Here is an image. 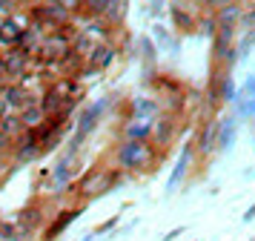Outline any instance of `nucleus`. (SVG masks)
Returning <instances> with one entry per match:
<instances>
[{"label": "nucleus", "mask_w": 255, "mask_h": 241, "mask_svg": "<svg viewBox=\"0 0 255 241\" xmlns=\"http://www.w3.org/2000/svg\"><path fill=\"white\" fill-rule=\"evenodd\" d=\"M75 216H78V210H69V213H60V216H58V221H55V224H52V227L46 230V239H58L60 233H63V230L69 227L72 221H75Z\"/></svg>", "instance_id": "obj_7"}, {"label": "nucleus", "mask_w": 255, "mask_h": 241, "mask_svg": "<svg viewBox=\"0 0 255 241\" xmlns=\"http://www.w3.org/2000/svg\"><path fill=\"white\" fill-rule=\"evenodd\" d=\"M40 49H43V55H46V57H58L60 52H66V43H58V40H49V43H43Z\"/></svg>", "instance_id": "obj_16"}, {"label": "nucleus", "mask_w": 255, "mask_h": 241, "mask_svg": "<svg viewBox=\"0 0 255 241\" xmlns=\"http://www.w3.org/2000/svg\"><path fill=\"white\" fill-rule=\"evenodd\" d=\"M215 135H218V124H207V126H204V132H201V138H198V147H201V152H212Z\"/></svg>", "instance_id": "obj_9"}, {"label": "nucleus", "mask_w": 255, "mask_h": 241, "mask_svg": "<svg viewBox=\"0 0 255 241\" xmlns=\"http://www.w3.org/2000/svg\"><path fill=\"white\" fill-rule=\"evenodd\" d=\"M43 115H46V112H43V106H40V103H29L26 109H20V121H23L26 129H35V126L43 121Z\"/></svg>", "instance_id": "obj_4"}, {"label": "nucleus", "mask_w": 255, "mask_h": 241, "mask_svg": "<svg viewBox=\"0 0 255 241\" xmlns=\"http://www.w3.org/2000/svg\"><path fill=\"white\" fill-rule=\"evenodd\" d=\"M9 109H12V106H9V101H6V98L0 95V121L6 118V112H9Z\"/></svg>", "instance_id": "obj_21"}, {"label": "nucleus", "mask_w": 255, "mask_h": 241, "mask_svg": "<svg viewBox=\"0 0 255 241\" xmlns=\"http://www.w3.org/2000/svg\"><path fill=\"white\" fill-rule=\"evenodd\" d=\"M60 103H69V101H63V98H60L58 95V89H52L46 95V98H43V103H40V106H43V112H55V109H60Z\"/></svg>", "instance_id": "obj_14"}, {"label": "nucleus", "mask_w": 255, "mask_h": 241, "mask_svg": "<svg viewBox=\"0 0 255 241\" xmlns=\"http://www.w3.org/2000/svg\"><path fill=\"white\" fill-rule=\"evenodd\" d=\"M238 14H241V11H238V6H227V3H224V6H221V11H218L221 29H232V23L238 20Z\"/></svg>", "instance_id": "obj_10"}, {"label": "nucleus", "mask_w": 255, "mask_h": 241, "mask_svg": "<svg viewBox=\"0 0 255 241\" xmlns=\"http://www.w3.org/2000/svg\"><path fill=\"white\" fill-rule=\"evenodd\" d=\"M83 6H86V11H89L92 17H101L106 11V6H109V0H83Z\"/></svg>", "instance_id": "obj_15"}, {"label": "nucleus", "mask_w": 255, "mask_h": 241, "mask_svg": "<svg viewBox=\"0 0 255 241\" xmlns=\"http://www.w3.org/2000/svg\"><path fill=\"white\" fill-rule=\"evenodd\" d=\"M23 40V32H20V26L12 20V17H6V20L0 23V43L6 46H14Z\"/></svg>", "instance_id": "obj_2"}, {"label": "nucleus", "mask_w": 255, "mask_h": 241, "mask_svg": "<svg viewBox=\"0 0 255 241\" xmlns=\"http://www.w3.org/2000/svg\"><path fill=\"white\" fill-rule=\"evenodd\" d=\"M169 135H172V129H169V124L163 121V124H161V129H158V138H161L163 144H166V141H169Z\"/></svg>", "instance_id": "obj_19"}, {"label": "nucleus", "mask_w": 255, "mask_h": 241, "mask_svg": "<svg viewBox=\"0 0 255 241\" xmlns=\"http://www.w3.org/2000/svg\"><path fill=\"white\" fill-rule=\"evenodd\" d=\"M37 224H40V210L37 207H26L23 213L17 216V227L23 230V233H32Z\"/></svg>", "instance_id": "obj_5"}, {"label": "nucleus", "mask_w": 255, "mask_h": 241, "mask_svg": "<svg viewBox=\"0 0 255 241\" xmlns=\"http://www.w3.org/2000/svg\"><path fill=\"white\" fill-rule=\"evenodd\" d=\"M3 9H6V6H3V3H0V14H3ZM6 20V17H0V23Z\"/></svg>", "instance_id": "obj_25"}, {"label": "nucleus", "mask_w": 255, "mask_h": 241, "mask_svg": "<svg viewBox=\"0 0 255 241\" xmlns=\"http://www.w3.org/2000/svg\"><path fill=\"white\" fill-rule=\"evenodd\" d=\"M118 161H121L127 170H140V167H146V161H149V147H146L143 141H127L124 147L118 149Z\"/></svg>", "instance_id": "obj_1"}, {"label": "nucleus", "mask_w": 255, "mask_h": 241, "mask_svg": "<svg viewBox=\"0 0 255 241\" xmlns=\"http://www.w3.org/2000/svg\"><path fill=\"white\" fill-rule=\"evenodd\" d=\"M95 43L86 37V34H78V52H83V55H92Z\"/></svg>", "instance_id": "obj_18"}, {"label": "nucleus", "mask_w": 255, "mask_h": 241, "mask_svg": "<svg viewBox=\"0 0 255 241\" xmlns=\"http://www.w3.org/2000/svg\"><path fill=\"white\" fill-rule=\"evenodd\" d=\"M6 75H9V72H6V60L0 57V78H6Z\"/></svg>", "instance_id": "obj_24"}, {"label": "nucleus", "mask_w": 255, "mask_h": 241, "mask_svg": "<svg viewBox=\"0 0 255 241\" xmlns=\"http://www.w3.org/2000/svg\"><path fill=\"white\" fill-rule=\"evenodd\" d=\"M138 103H140V106H138L140 112H152V106H149V101H138Z\"/></svg>", "instance_id": "obj_23"}, {"label": "nucleus", "mask_w": 255, "mask_h": 241, "mask_svg": "<svg viewBox=\"0 0 255 241\" xmlns=\"http://www.w3.org/2000/svg\"><path fill=\"white\" fill-rule=\"evenodd\" d=\"M55 3H58V6H63V9H78V6H81L83 0H55Z\"/></svg>", "instance_id": "obj_20"}, {"label": "nucleus", "mask_w": 255, "mask_h": 241, "mask_svg": "<svg viewBox=\"0 0 255 241\" xmlns=\"http://www.w3.org/2000/svg\"><path fill=\"white\" fill-rule=\"evenodd\" d=\"M0 129L12 138L14 132H20V129H26V126H23V121H20V115H6V118L0 121Z\"/></svg>", "instance_id": "obj_12"}, {"label": "nucleus", "mask_w": 255, "mask_h": 241, "mask_svg": "<svg viewBox=\"0 0 255 241\" xmlns=\"http://www.w3.org/2000/svg\"><path fill=\"white\" fill-rule=\"evenodd\" d=\"M186 161H189V152H184V158L178 161V167H175V175H172V181H169V190H172L175 184H178V178L184 175V170H186Z\"/></svg>", "instance_id": "obj_17"}, {"label": "nucleus", "mask_w": 255, "mask_h": 241, "mask_svg": "<svg viewBox=\"0 0 255 241\" xmlns=\"http://www.w3.org/2000/svg\"><path fill=\"white\" fill-rule=\"evenodd\" d=\"M3 60H6V72H9V75H20L26 69V52L23 49H20V52H9Z\"/></svg>", "instance_id": "obj_8"}, {"label": "nucleus", "mask_w": 255, "mask_h": 241, "mask_svg": "<svg viewBox=\"0 0 255 241\" xmlns=\"http://www.w3.org/2000/svg\"><path fill=\"white\" fill-rule=\"evenodd\" d=\"M146 135H149V124H143V121H132V124L127 126L129 141H143Z\"/></svg>", "instance_id": "obj_13"}, {"label": "nucleus", "mask_w": 255, "mask_h": 241, "mask_svg": "<svg viewBox=\"0 0 255 241\" xmlns=\"http://www.w3.org/2000/svg\"><path fill=\"white\" fill-rule=\"evenodd\" d=\"M124 9H127V3H124V0H109L104 17L109 23H121V20H124Z\"/></svg>", "instance_id": "obj_11"}, {"label": "nucleus", "mask_w": 255, "mask_h": 241, "mask_svg": "<svg viewBox=\"0 0 255 241\" xmlns=\"http://www.w3.org/2000/svg\"><path fill=\"white\" fill-rule=\"evenodd\" d=\"M112 57H115V49H112V46H106V43H101V46H95V49H92L89 63H92L95 69H106L109 63H112Z\"/></svg>", "instance_id": "obj_3"}, {"label": "nucleus", "mask_w": 255, "mask_h": 241, "mask_svg": "<svg viewBox=\"0 0 255 241\" xmlns=\"http://www.w3.org/2000/svg\"><path fill=\"white\" fill-rule=\"evenodd\" d=\"M9 144H12V138H9L6 132H3V129H0V152H3V149L9 147Z\"/></svg>", "instance_id": "obj_22"}, {"label": "nucleus", "mask_w": 255, "mask_h": 241, "mask_svg": "<svg viewBox=\"0 0 255 241\" xmlns=\"http://www.w3.org/2000/svg\"><path fill=\"white\" fill-rule=\"evenodd\" d=\"M3 98H6V101H9V106H12V109H26V106H29V98H26V92L20 89V86H9V89H3Z\"/></svg>", "instance_id": "obj_6"}]
</instances>
